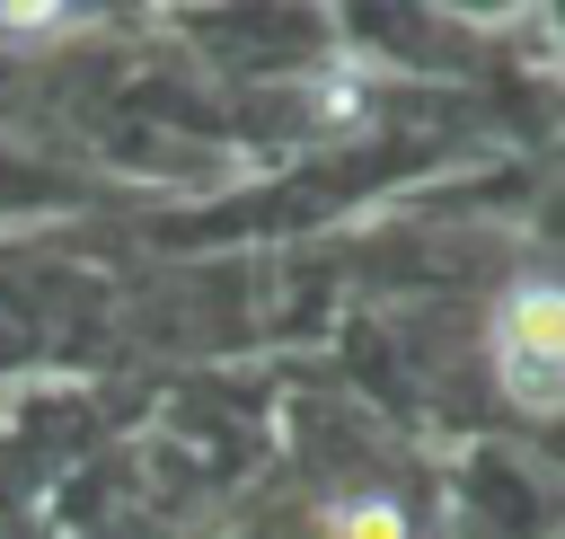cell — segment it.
Listing matches in <instances>:
<instances>
[{"instance_id": "cell-3", "label": "cell", "mask_w": 565, "mask_h": 539, "mask_svg": "<svg viewBox=\"0 0 565 539\" xmlns=\"http://www.w3.org/2000/svg\"><path fill=\"white\" fill-rule=\"evenodd\" d=\"M62 9H0V35H62Z\"/></svg>"}, {"instance_id": "cell-1", "label": "cell", "mask_w": 565, "mask_h": 539, "mask_svg": "<svg viewBox=\"0 0 565 539\" xmlns=\"http://www.w3.org/2000/svg\"><path fill=\"white\" fill-rule=\"evenodd\" d=\"M494 380L512 389V406L547 415L556 389H565V300L547 283H521L503 300V327H494Z\"/></svg>"}, {"instance_id": "cell-2", "label": "cell", "mask_w": 565, "mask_h": 539, "mask_svg": "<svg viewBox=\"0 0 565 539\" xmlns=\"http://www.w3.org/2000/svg\"><path fill=\"white\" fill-rule=\"evenodd\" d=\"M335 539H406V521H397V504H344Z\"/></svg>"}]
</instances>
